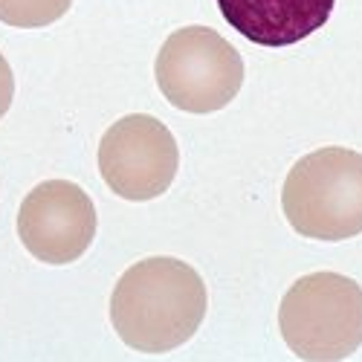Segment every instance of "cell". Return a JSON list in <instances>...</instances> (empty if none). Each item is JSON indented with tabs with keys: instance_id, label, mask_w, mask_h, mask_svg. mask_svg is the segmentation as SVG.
Returning a JSON list of instances; mask_svg holds the SVG:
<instances>
[{
	"instance_id": "obj_5",
	"label": "cell",
	"mask_w": 362,
	"mask_h": 362,
	"mask_svg": "<svg viewBox=\"0 0 362 362\" xmlns=\"http://www.w3.org/2000/svg\"><path fill=\"white\" fill-rule=\"evenodd\" d=\"M180 168L174 134L148 113L113 122L99 142V171L113 194L145 203L165 194Z\"/></svg>"
},
{
	"instance_id": "obj_6",
	"label": "cell",
	"mask_w": 362,
	"mask_h": 362,
	"mask_svg": "<svg viewBox=\"0 0 362 362\" xmlns=\"http://www.w3.org/2000/svg\"><path fill=\"white\" fill-rule=\"evenodd\" d=\"M18 238L26 252L44 264H73L96 238V206L70 180H47L23 197Z\"/></svg>"
},
{
	"instance_id": "obj_4",
	"label": "cell",
	"mask_w": 362,
	"mask_h": 362,
	"mask_svg": "<svg viewBox=\"0 0 362 362\" xmlns=\"http://www.w3.org/2000/svg\"><path fill=\"white\" fill-rule=\"evenodd\" d=\"M157 84L163 96L186 113L223 110L244 84V58L209 26L174 29L157 52Z\"/></svg>"
},
{
	"instance_id": "obj_3",
	"label": "cell",
	"mask_w": 362,
	"mask_h": 362,
	"mask_svg": "<svg viewBox=\"0 0 362 362\" xmlns=\"http://www.w3.org/2000/svg\"><path fill=\"white\" fill-rule=\"evenodd\" d=\"M279 327L298 359H348L362 348V287L339 273L298 279L281 298Z\"/></svg>"
},
{
	"instance_id": "obj_1",
	"label": "cell",
	"mask_w": 362,
	"mask_h": 362,
	"mask_svg": "<svg viewBox=\"0 0 362 362\" xmlns=\"http://www.w3.org/2000/svg\"><path fill=\"white\" fill-rule=\"evenodd\" d=\"M200 273L180 258H145L128 267L110 296V322L128 348L168 354L186 345L206 319Z\"/></svg>"
},
{
	"instance_id": "obj_2",
	"label": "cell",
	"mask_w": 362,
	"mask_h": 362,
	"mask_svg": "<svg viewBox=\"0 0 362 362\" xmlns=\"http://www.w3.org/2000/svg\"><path fill=\"white\" fill-rule=\"evenodd\" d=\"M281 209L301 238H356L362 232V154L330 145L301 157L284 180Z\"/></svg>"
},
{
	"instance_id": "obj_7",
	"label": "cell",
	"mask_w": 362,
	"mask_h": 362,
	"mask_svg": "<svg viewBox=\"0 0 362 362\" xmlns=\"http://www.w3.org/2000/svg\"><path fill=\"white\" fill-rule=\"evenodd\" d=\"M337 0H218L223 21L258 47H290L330 21Z\"/></svg>"
},
{
	"instance_id": "obj_9",
	"label": "cell",
	"mask_w": 362,
	"mask_h": 362,
	"mask_svg": "<svg viewBox=\"0 0 362 362\" xmlns=\"http://www.w3.org/2000/svg\"><path fill=\"white\" fill-rule=\"evenodd\" d=\"M12 99H15V76H12V67L4 58V52H0V119L12 107Z\"/></svg>"
},
{
	"instance_id": "obj_8",
	"label": "cell",
	"mask_w": 362,
	"mask_h": 362,
	"mask_svg": "<svg viewBox=\"0 0 362 362\" xmlns=\"http://www.w3.org/2000/svg\"><path fill=\"white\" fill-rule=\"evenodd\" d=\"M73 0H0V21L18 29H38L62 21Z\"/></svg>"
}]
</instances>
